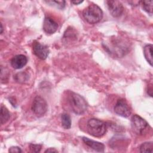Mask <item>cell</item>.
Segmentation results:
<instances>
[{"label":"cell","mask_w":153,"mask_h":153,"mask_svg":"<svg viewBox=\"0 0 153 153\" xmlns=\"http://www.w3.org/2000/svg\"><path fill=\"white\" fill-rule=\"evenodd\" d=\"M103 45L109 54L117 57H123L129 50L127 42L125 40L119 38H113L109 41L103 43Z\"/></svg>","instance_id":"6da1fadb"},{"label":"cell","mask_w":153,"mask_h":153,"mask_svg":"<svg viewBox=\"0 0 153 153\" xmlns=\"http://www.w3.org/2000/svg\"><path fill=\"white\" fill-rule=\"evenodd\" d=\"M68 100L72 111L77 115L84 114L87 109L88 104L85 99L81 95L70 91Z\"/></svg>","instance_id":"7a4b0ae2"},{"label":"cell","mask_w":153,"mask_h":153,"mask_svg":"<svg viewBox=\"0 0 153 153\" xmlns=\"http://www.w3.org/2000/svg\"><path fill=\"white\" fill-rule=\"evenodd\" d=\"M82 16L88 23L95 24L102 20L103 11L97 5L91 4L84 9Z\"/></svg>","instance_id":"3957f363"},{"label":"cell","mask_w":153,"mask_h":153,"mask_svg":"<svg viewBox=\"0 0 153 153\" xmlns=\"http://www.w3.org/2000/svg\"><path fill=\"white\" fill-rule=\"evenodd\" d=\"M106 123L99 119L91 118L87 124V129L88 133L96 137L103 136L106 131Z\"/></svg>","instance_id":"277c9868"},{"label":"cell","mask_w":153,"mask_h":153,"mask_svg":"<svg viewBox=\"0 0 153 153\" xmlns=\"http://www.w3.org/2000/svg\"><path fill=\"white\" fill-rule=\"evenodd\" d=\"M131 126L134 133L138 135H142L146 131L149 125L145 120L135 114L131 118Z\"/></svg>","instance_id":"5b68a950"},{"label":"cell","mask_w":153,"mask_h":153,"mask_svg":"<svg viewBox=\"0 0 153 153\" xmlns=\"http://www.w3.org/2000/svg\"><path fill=\"white\" fill-rule=\"evenodd\" d=\"M48 105L46 100L39 96H36L32 105V110L38 117L43 116L47 112Z\"/></svg>","instance_id":"8992f818"},{"label":"cell","mask_w":153,"mask_h":153,"mask_svg":"<svg viewBox=\"0 0 153 153\" xmlns=\"http://www.w3.org/2000/svg\"><path fill=\"white\" fill-rule=\"evenodd\" d=\"M114 112L118 115L127 118L130 116L131 113V109L127 102L123 99H118L114 106Z\"/></svg>","instance_id":"52a82bcc"},{"label":"cell","mask_w":153,"mask_h":153,"mask_svg":"<svg viewBox=\"0 0 153 153\" xmlns=\"http://www.w3.org/2000/svg\"><path fill=\"white\" fill-rule=\"evenodd\" d=\"M106 4L110 14L114 17H118L121 16L124 8L123 4L119 1H107Z\"/></svg>","instance_id":"ba28073f"},{"label":"cell","mask_w":153,"mask_h":153,"mask_svg":"<svg viewBox=\"0 0 153 153\" xmlns=\"http://www.w3.org/2000/svg\"><path fill=\"white\" fill-rule=\"evenodd\" d=\"M33 52L39 59L45 60L49 54V50L47 46L35 41L33 44Z\"/></svg>","instance_id":"9c48e42d"},{"label":"cell","mask_w":153,"mask_h":153,"mask_svg":"<svg viewBox=\"0 0 153 153\" xmlns=\"http://www.w3.org/2000/svg\"><path fill=\"white\" fill-rule=\"evenodd\" d=\"M58 29V24L54 20L49 17L44 19L43 23V30L46 33L53 34Z\"/></svg>","instance_id":"30bf717a"},{"label":"cell","mask_w":153,"mask_h":153,"mask_svg":"<svg viewBox=\"0 0 153 153\" xmlns=\"http://www.w3.org/2000/svg\"><path fill=\"white\" fill-rule=\"evenodd\" d=\"M27 62V59L23 54H17L14 56L11 60V66L16 69H19L24 67Z\"/></svg>","instance_id":"8fae6325"},{"label":"cell","mask_w":153,"mask_h":153,"mask_svg":"<svg viewBox=\"0 0 153 153\" xmlns=\"http://www.w3.org/2000/svg\"><path fill=\"white\" fill-rule=\"evenodd\" d=\"M82 140L87 146L93 149V150L99 152H104L105 145L102 143H100L95 140H93L86 137H83L82 138Z\"/></svg>","instance_id":"7c38bea8"},{"label":"cell","mask_w":153,"mask_h":153,"mask_svg":"<svg viewBox=\"0 0 153 153\" xmlns=\"http://www.w3.org/2000/svg\"><path fill=\"white\" fill-rule=\"evenodd\" d=\"M152 45L148 44L146 45L143 48V54L144 56L149 63V64L152 66Z\"/></svg>","instance_id":"4fadbf2b"},{"label":"cell","mask_w":153,"mask_h":153,"mask_svg":"<svg viewBox=\"0 0 153 153\" xmlns=\"http://www.w3.org/2000/svg\"><path fill=\"white\" fill-rule=\"evenodd\" d=\"M10 118V114L8 110L3 105L1 106V115H0V120L1 124H4L7 123Z\"/></svg>","instance_id":"5bb4252c"},{"label":"cell","mask_w":153,"mask_h":153,"mask_svg":"<svg viewBox=\"0 0 153 153\" xmlns=\"http://www.w3.org/2000/svg\"><path fill=\"white\" fill-rule=\"evenodd\" d=\"M61 122L62 127L65 129H69L71 127V119L69 115L63 113L61 115Z\"/></svg>","instance_id":"9a60e30c"},{"label":"cell","mask_w":153,"mask_h":153,"mask_svg":"<svg viewBox=\"0 0 153 153\" xmlns=\"http://www.w3.org/2000/svg\"><path fill=\"white\" fill-rule=\"evenodd\" d=\"M142 7L144 11L148 13L149 14H152V7H153V1H140Z\"/></svg>","instance_id":"2e32d148"},{"label":"cell","mask_w":153,"mask_h":153,"mask_svg":"<svg viewBox=\"0 0 153 153\" xmlns=\"http://www.w3.org/2000/svg\"><path fill=\"white\" fill-rule=\"evenodd\" d=\"M153 144L152 142H147L141 144L139 147L140 152H152Z\"/></svg>","instance_id":"e0dca14e"},{"label":"cell","mask_w":153,"mask_h":153,"mask_svg":"<svg viewBox=\"0 0 153 153\" xmlns=\"http://www.w3.org/2000/svg\"><path fill=\"white\" fill-rule=\"evenodd\" d=\"M48 4H54L57 7L63 9L65 6V1H46Z\"/></svg>","instance_id":"ac0fdd59"},{"label":"cell","mask_w":153,"mask_h":153,"mask_svg":"<svg viewBox=\"0 0 153 153\" xmlns=\"http://www.w3.org/2000/svg\"><path fill=\"white\" fill-rule=\"evenodd\" d=\"M29 149L32 152H38L41 149V145L36 144H30Z\"/></svg>","instance_id":"d6986e66"},{"label":"cell","mask_w":153,"mask_h":153,"mask_svg":"<svg viewBox=\"0 0 153 153\" xmlns=\"http://www.w3.org/2000/svg\"><path fill=\"white\" fill-rule=\"evenodd\" d=\"M8 151L10 152H17V153H19V152H22V149H20V148L18 147V146H11L10 148Z\"/></svg>","instance_id":"ffe728a7"},{"label":"cell","mask_w":153,"mask_h":153,"mask_svg":"<svg viewBox=\"0 0 153 153\" xmlns=\"http://www.w3.org/2000/svg\"><path fill=\"white\" fill-rule=\"evenodd\" d=\"M58 152L57 150H56L55 148H48L45 151V152Z\"/></svg>","instance_id":"44dd1931"},{"label":"cell","mask_w":153,"mask_h":153,"mask_svg":"<svg viewBox=\"0 0 153 153\" xmlns=\"http://www.w3.org/2000/svg\"><path fill=\"white\" fill-rule=\"evenodd\" d=\"M82 2H83V1H71V2L72 4H74L75 5H78V4H81V3H82Z\"/></svg>","instance_id":"7402d4cb"},{"label":"cell","mask_w":153,"mask_h":153,"mask_svg":"<svg viewBox=\"0 0 153 153\" xmlns=\"http://www.w3.org/2000/svg\"><path fill=\"white\" fill-rule=\"evenodd\" d=\"M2 32H3V27H2V23H1V33H2Z\"/></svg>","instance_id":"603a6c76"}]
</instances>
